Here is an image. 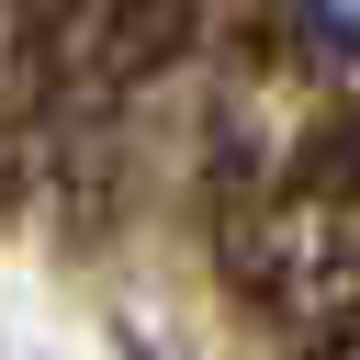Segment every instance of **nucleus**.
<instances>
[{
	"label": "nucleus",
	"instance_id": "f257e3e1",
	"mask_svg": "<svg viewBox=\"0 0 360 360\" xmlns=\"http://www.w3.org/2000/svg\"><path fill=\"white\" fill-rule=\"evenodd\" d=\"M315 11V34H338V45H360V0H304Z\"/></svg>",
	"mask_w": 360,
	"mask_h": 360
}]
</instances>
